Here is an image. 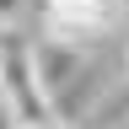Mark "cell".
Segmentation results:
<instances>
[{"mask_svg":"<svg viewBox=\"0 0 129 129\" xmlns=\"http://www.w3.org/2000/svg\"><path fill=\"white\" fill-rule=\"evenodd\" d=\"M38 6V0H0V27H22V16Z\"/></svg>","mask_w":129,"mask_h":129,"instance_id":"3957f363","label":"cell"},{"mask_svg":"<svg viewBox=\"0 0 129 129\" xmlns=\"http://www.w3.org/2000/svg\"><path fill=\"white\" fill-rule=\"evenodd\" d=\"M129 16L124 0H38V38H54V43H97L108 38Z\"/></svg>","mask_w":129,"mask_h":129,"instance_id":"7a4b0ae2","label":"cell"},{"mask_svg":"<svg viewBox=\"0 0 129 129\" xmlns=\"http://www.w3.org/2000/svg\"><path fill=\"white\" fill-rule=\"evenodd\" d=\"M54 129H81V124H54Z\"/></svg>","mask_w":129,"mask_h":129,"instance_id":"5b68a950","label":"cell"},{"mask_svg":"<svg viewBox=\"0 0 129 129\" xmlns=\"http://www.w3.org/2000/svg\"><path fill=\"white\" fill-rule=\"evenodd\" d=\"M22 129H32V124H22Z\"/></svg>","mask_w":129,"mask_h":129,"instance_id":"8992f818","label":"cell"},{"mask_svg":"<svg viewBox=\"0 0 129 129\" xmlns=\"http://www.w3.org/2000/svg\"><path fill=\"white\" fill-rule=\"evenodd\" d=\"M0 97L32 129H54L59 124L54 102H48V91L38 81V38L27 27H0Z\"/></svg>","mask_w":129,"mask_h":129,"instance_id":"6da1fadb","label":"cell"},{"mask_svg":"<svg viewBox=\"0 0 129 129\" xmlns=\"http://www.w3.org/2000/svg\"><path fill=\"white\" fill-rule=\"evenodd\" d=\"M124 75H129V48H124Z\"/></svg>","mask_w":129,"mask_h":129,"instance_id":"277c9868","label":"cell"}]
</instances>
